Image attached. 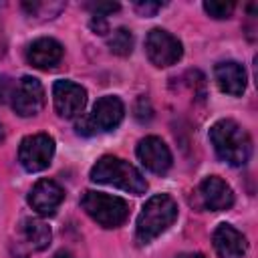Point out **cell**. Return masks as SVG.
<instances>
[{
    "mask_svg": "<svg viewBox=\"0 0 258 258\" xmlns=\"http://www.w3.org/2000/svg\"><path fill=\"white\" fill-rule=\"evenodd\" d=\"M210 141L216 155L228 165H246L252 155V139L248 131L234 119H220L210 129Z\"/></svg>",
    "mask_w": 258,
    "mask_h": 258,
    "instance_id": "obj_1",
    "label": "cell"
},
{
    "mask_svg": "<svg viewBox=\"0 0 258 258\" xmlns=\"http://www.w3.org/2000/svg\"><path fill=\"white\" fill-rule=\"evenodd\" d=\"M177 220V204L167 194L151 196L137 216L135 238L139 244H149L157 236H161L173 222Z\"/></svg>",
    "mask_w": 258,
    "mask_h": 258,
    "instance_id": "obj_2",
    "label": "cell"
},
{
    "mask_svg": "<svg viewBox=\"0 0 258 258\" xmlns=\"http://www.w3.org/2000/svg\"><path fill=\"white\" fill-rule=\"evenodd\" d=\"M91 179L95 183L119 187L133 196H141L147 191V181L141 175V171L135 165H131L129 161H125L121 157H113V155H103L91 167Z\"/></svg>",
    "mask_w": 258,
    "mask_h": 258,
    "instance_id": "obj_3",
    "label": "cell"
},
{
    "mask_svg": "<svg viewBox=\"0 0 258 258\" xmlns=\"http://www.w3.org/2000/svg\"><path fill=\"white\" fill-rule=\"evenodd\" d=\"M81 208L103 228H119L129 216V206L125 200L91 189L83 194Z\"/></svg>",
    "mask_w": 258,
    "mask_h": 258,
    "instance_id": "obj_4",
    "label": "cell"
},
{
    "mask_svg": "<svg viewBox=\"0 0 258 258\" xmlns=\"http://www.w3.org/2000/svg\"><path fill=\"white\" fill-rule=\"evenodd\" d=\"M52 155H54V139L48 133L26 135L20 141L18 161L30 173L46 169L50 165V161H52Z\"/></svg>",
    "mask_w": 258,
    "mask_h": 258,
    "instance_id": "obj_5",
    "label": "cell"
},
{
    "mask_svg": "<svg viewBox=\"0 0 258 258\" xmlns=\"http://www.w3.org/2000/svg\"><path fill=\"white\" fill-rule=\"evenodd\" d=\"M145 54H147V58H149L151 64H155L159 69H165V67L175 64L181 58L183 46L167 30L153 28L145 36Z\"/></svg>",
    "mask_w": 258,
    "mask_h": 258,
    "instance_id": "obj_6",
    "label": "cell"
},
{
    "mask_svg": "<svg viewBox=\"0 0 258 258\" xmlns=\"http://www.w3.org/2000/svg\"><path fill=\"white\" fill-rule=\"evenodd\" d=\"M52 103L58 117L75 119L83 113L87 105V91L79 83H73L69 79H58L52 85Z\"/></svg>",
    "mask_w": 258,
    "mask_h": 258,
    "instance_id": "obj_7",
    "label": "cell"
},
{
    "mask_svg": "<svg viewBox=\"0 0 258 258\" xmlns=\"http://www.w3.org/2000/svg\"><path fill=\"white\" fill-rule=\"evenodd\" d=\"M10 105L16 115L20 117H34L44 107V89L38 79L34 77H22L14 85V93L10 99Z\"/></svg>",
    "mask_w": 258,
    "mask_h": 258,
    "instance_id": "obj_8",
    "label": "cell"
},
{
    "mask_svg": "<svg viewBox=\"0 0 258 258\" xmlns=\"http://www.w3.org/2000/svg\"><path fill=\"white\" fill-rule=\"evenodd\" d=\"M137 157L141 165L153 173H165L171 167V151L163 139L155 135H147L137 143Z\"/></svg>",
    "mask_w": 258,
    "mask_h": 258,
    "instance_id": "obj_9",
    "label": "cell"
},
{
    "mask_svg": "<svg viewBox=\"0 0 258 258\" xmlns=\"http://www.w3.org/2000/svg\"><path fill=\"white\" fill-rule=\"evenodd\" d=\"M198 198L200 204L210 212H224L234 206L232 187L218 175H210L198 185Z\"/></svg>",
    "mask_w": 258,
    "mask_h": 258,
    "instance_id": "obj_10",
    "label": "cell"
},
{
    "mask_svg": "<svg viewBox=\"0 0 258 258\" xmlns=\"http://www.w3.org/2000/svg\"><path fill=\"white\" fill-rule=\"evenodd\" d=\"M87 117L95 131H113L125 117V105L119 97L105 95L93 105V111Z\"/></svg>",
    "mask_w": 258,
    "mask_h": 258,
    "instance_id": "obj_11",
    "label": "cell"
},
{
    "mask_svg": "<svg viewBox=\"0 0 258 258\" xmlns=\"http://www.w3.org/2000/svg\"><path fill=\"white\" fill-rule=\"evenodd\" d=\"M64 200V189L52 179H38L28 191V206L40 216H52Z\"/></svg>",
    "mask_w": 258,
    "mask_h": 258,
    "instance_id": "obj_12",
    "label": "cell"
},
{
    "mask_svg": "<svg viewBox=\"0 0 258 258\" xmlns=\"http://www.w3.org/2000/svg\"><path fill=\"white\" fill-rule=\"evenodd\" d=\"M62 58V44L50 36L36 38L26 48V60L40 71L54 69Z\"/></svg>",
    "mask_w": 258,
    "mask_h": 258,
    "instance_id": "obj_13",
    "label": "cell"
},
{
    "mask_svg": "<svg viewBox=\"0 0 258 258\" xmlns=\"http://www.w3.org/2000/svg\"><path fill=\"white\" fill-rule=\"evenodd\" d=\"M214 79H216V85L220 87V91L226 95H232V97L244 95L246 85H248L246 69L236 60L218 62L214 69Z\"/></svg>",
    "mask_w": 258,
    "mask_h": 258,
    "instance_id": "obj_14",
    "label": "cell"
},
{
    "mask_svg": "<svg viewBox=\"0 0 258 258\" xmlns=\"http://www.w3.org/2000/svg\"><path fill=\"white\" fill-rule=\"evenodd\" d=\"M212 242L220 258H244L248 250L246 236L240 230H236L232 224H220L214 230Z\"/></svg>",
    "mask_w": 258,
    "mask_h": 258,
    "instance_id": "obj_15",
    "label": "cell"
},
{
    "mask_svg": "<svg viewBox=\"0 0 258 258\" xmlns=\"http://www.w3.org/2000/svg\"><path fill=\"white\" fill-rule=\"evenodd\" d=\"M22 234L32 250H44V248H48V244L52 240V232H50L48 224H44L38 218H24Z\"/></svg>",
    "mask_w": 258,
    "mask_h": 258,
    "instance_id": "obj_16",
    "label": "cell"
},
{
    "mask_svg": "<svg viewBox=\"0 0 258 258\" xmlns=\"http://www.w3.org/2000/svg\"><path fill=\"white\" fill-rule=\"evenodd\" d=\"M107 44H109V50L113 54H119V56H127L131 54L133 50V34L127 30V28H117L109 34L107 38Z\"/></svg>",
    "mask_w": 258,
    "mask_h": 258,
    "instance_id": "obj_17",
    "label": "cell"
},
{
    "mask_svg": "<svg viewBox=\"0 0 258 258\" xmlns=\"http://www.w3.org/2000/svg\"><path fill=\"white\" fill-rule=\"evenodd\" d=\"M236 4L234 2H216V0H210V2H204V10L212 16V18H218V20H224V18H230L232 12H234Z\"/></svg>",
    "mask_w": 258,
    "mask_h": 258,
    "instance_id": "obj_18",
    "label": "cell"
},
{
    "mask_svg": "<svg viewBox=\"0 0 258 258\" xmlns=\"http://www.w3.org/2000/svg\"><path fill=\"white\" fill-rule=\"evenodd\" d=\"M87 8L93 12V16L107 18V14H113L119 10V4L117 2H93V4H87Z\"/></svg>",
    "mask_w": 258,
    "mask_h": 258,
    "instance_id": "obj_19",
    "label": "cell"
},
{
    "mask_svg": "<svg viewBox=\"0 0 258 258\" xmlns=\"http://www.w3.org/2000/svg\"><path fill=\"white\" fill-rule=\"evenodd\" d=\"M14 81L8 77H0V103H10L12 93H14Z\"/></svg>",
    "mask_w": 258,
    "mask_h": 258,
    "instance_id": "obj_20",
    "label": "cell"
},
{
    "mask_svg": "<svg viewBox=\"0 0 258 258\" xmlns=\"http://www.w3.org/2000/svg\"><path fill=\"white\" fill-rule=\"evenodd\" d=\"M135 117H137L139 121H149V119H151V107H149V101H147L145 97H139V99H137Z\"/></svg>",
    "mask_w": 258,
    "mask_h": 258,
    "instance_id": "obj_21",
    "label": "cell"
},
{
    "mask_svg": "<svg viewBox=\"0 0 258 258\" xmlns=\"http://www.w3.org/2000/svg\"><path fill=\"white\" fill-rule=\"evenodd\" d=\"M161 2H135V10L139 12V14H143V16H151V14H155L157 10H161Z\"/></svg>",
    "mask_w": 258,
    "mask_h": 258,
    "instance_id": "obj_22",
    "label": "cell"
},
{
    "mask_svg": "<svg viewBox=\"0 0 258 258\" xmlns=\"http://www.w3.org/2000/svg\"><path fill=\"white\" fill-rule=\"evenodd\" d=\"M91 28H93L95 32H99V34H105V32H107V22H105V18L93 16V20H91Z\"/></svg>",
    "mask_w": 258,
    "mask_h": 258,
    "instance_id": "obj_23",
    "label": "cell"
},
{
    "mask_svg": "<svg viewBox=\"0 0 258 258\" xmlns=\"http://www.w3.org/2000/svg\"><path fill=\"white\" fill-rule=\"evenodd\" d=\"M175 258H206L204 254H198V252H187V254H179Z\"/></svg>",
    "mask_w": 258,
    "mask_h": 258,
    "instance_id": "obj_24",
    "label": "cell"
},
{
    "mask_svg": "<svg viewBox=\"0 0 258 258\" xmlns=\"http://www.w3.org/2000/svg\"><path fill=\"white\" fill-rule=\"evenodd\" d=\"M52 258H73V256H71L69 252H64V250H60V252H56V254H54Z\"/></svg>",
    "mask_w": 258,
    "mask_h": 258,
    "instance_id": "obj_25",
    "label": "cell"
}]
</instances>
